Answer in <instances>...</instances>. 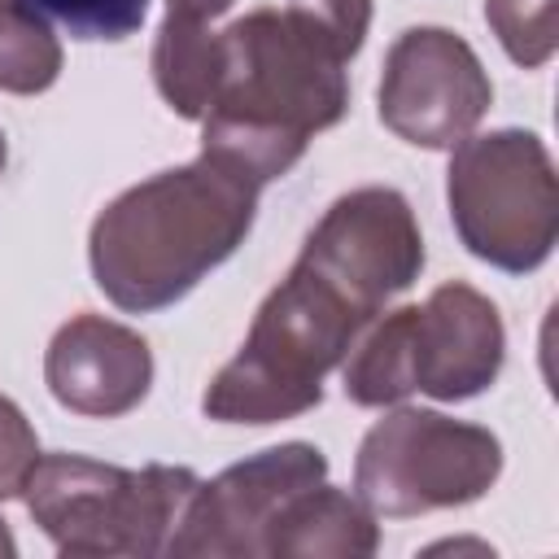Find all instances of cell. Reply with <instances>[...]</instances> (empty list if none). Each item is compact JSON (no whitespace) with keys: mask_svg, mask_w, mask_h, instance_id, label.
Wrapping results in <instances>:
<instances>
[{"mask_svg":"<svg viewBox=\"0 0 559 559\" xmlns=\"http://www.w3.org/2000/svg\"><path fill=\"white\" fill-rule=\"evenodd\" d=\"M424 271V236L402 192L354 188L328 205L301 258L262 301L240 354L201 406L218 424L293 419L323 397V376Z\"/></svg>","mask_w":559,"mask_h":559,"instance_id":"obj_1","label":"cell"},{"mask_svg":"<svg viewBox=\"0 0 559 559\" xmlns=\"http://www.w3.org/2000/svg\"><path fill=\"white\" fill-rule=\"evenodd\" d=\"M371 0H288L218 31V74L201 114L205 144L258 188L349 109L345 66L362 48Z\"/></svg>","mask_w":559,"mask_h":559,"instance_id":"obj_2","label":"cell"},{"mask_svg":"<svg viewBox=\"0 0 559 559\" xmlns=\"http://www.w3.org/2000/svg\"><path fill=\"white\" fill-rule=\"evenodd\" d=\"M258 214V183L201 153L114 197L92 223V275L131 314L166 310L240 249Z\"/></svg>","mask_w":559,"mask_h":559,"instance_id":"obj_3","label":"cell"},{"mask_svg":"<svg viewBox=\"0 0 559 559\" xmlns=\"http://www.w3.org/2000/svg\"><path fill=\"white\" fill-rule=\"evenodd\" d=\"M502 349L493 301L450 280L424 306H402L367 332L345 362V397L358 406H393L411 393L463 402L498 380Z\"/></svg>","mask_w":559,"mask_h":559,"instance_id":"obj_4","label":"cell"},{"mask_svg":"<svg viewBox=\"0 0 559 559\" xmlns=\"http://www.w3.org/2000/svg\"><path fill=\"white\" fill-rule=\"evenodd\" d=\"M192 489L197 472L188 467H114L83 454H39L22 493L61 555L144 559L166 550Z\"/></svg>","mask_w":559,"mask_h":559,"instance_id":"obj_5","label":"cell"},{"mask_svg":"<svg viewBox=\"0 0 559 559\" xmlns=\"http://www.w3.org/2000/svg\"><path fill=\"white\" fill-rule=\"evenodd\" d=\"M450 218L463 245L498 271H533L559 236V179L533 131H489L454 144Z\"/></svg>","mask_w":559,"mask_h":559,"instance_id":"obj_6","label":"cell"},{"mask_svg":"<svg viewBox=\"0 0 559 559\" xmlns=\"http://www.w3.org/2000/svg\"><path fill=\"white\" fill-rule=\"evenodd\" d=\"M502 472V445L489 428L441 411L402 406L371 424L358 445L354 489L371 515L406 520L437 507H463L489 493Z\"/></svg>","mask_w":559,"mask_h":559,"instance_id":"obj_7","label":"cell"},{"mask_svg":"<svg viewBox=\"0 0 559 559\" xmlns=\"http://www.w3.org/2000/svg\"><path fill=\"white\" fill-rule=\"evenodd\" d=\"M493 100L480 57L441 26H411L393 39L380 74V122L419 148L463 144Z\"/></svg>","mask_w":559,"mask_h":559,"instance_id":"obj_8","label":"cell"},{"mask_svg":"<svg viewBox=\"0 0 559 559\" xmlns=\"http://www.w3.org/2000/svg\"><path fill=\"white\" fill-rule=\"evenodd\" d=\"M328 476V459L306 445H271L214 480H197L192 498L179 511V524L166 542L170 555H210V559H249L266 555V533L284 502Z\"/></svg>","mask_w":559,"mask_h":559,"instance_id":"obj_9","label":"cell"},{"mask_svg":"<svg viewBox=\"0 0 559 559\" xmlns=\"http://www.w3.org/2000/svg\"><path fill=\"white\" fill-rule=\"evenodd\" d=\"M44 380L61 406L92 419H114L144 402L153 384V354L140 332L100 314H79L57 328L44 358Z\"/></svg>","mask_w":559,"mask_h":559,"instance_id":"obj_10","label":"cell"},{"mask_svg":"<svg viewBox=\"0 0 559 559\" xmlns=\"http://www.w3.org/2000/svg\"><path fill=\"white\" fill-rule=\"evenodd\" d=\"M376 546H380V528L367 502L323 480L293 493L266 533L271 559H293V555L358 559V555H376Z\"/></svg>","mask_w":559,"mask_h":559,"instance_id":"obj_11","label":"cell"},{"mask_svg":"<svg viewBox=\"0 0 559 559\" xmlns=\"http://www.w3.org/2000/svg\"><path fill=\"white\" fill-rule=\"evenodd\" d=\"M218 74V31L205 22L166 17L153 44V79L179 118H201Z\"/></svg>","mask_w":559,"mask_h":559,"instance_id":"obj_12","label":"cell"},{"mask_svg":"<svg viewBox=\"0 0 559 559\" xmlns=\"http://www.w3.org/2000/svg\"><path fill=\"white\" fill-rule=\"evenodd\" d=\"M61 74V44L26 0H0V87L35 96Z\"/></svg>","mask_w":559,"mask_h":559,"instance_id":"obj_13","label":"cell"},{"mask_svg":"<svg viewBox=\"0 0 559 559\" xmlns=\"http://www.w3.org/2000/svg\"><path fill=\"white\" fill-rule=\"evenodd\" d=\"M485 17L515 66L537 70L555 57V0H485Z\"/></svg>","mask_w":559,"mask_h":559,"instance_id":"obj_14","label":"cell"},{"mask_svg":"<svg viewBox=\"0 0 559 559\" xmlns=\"http://www.w3.org/2000/svg\"><path fill=\"white\" fill-rule=\"evenodd\" d=\"M44 22L66 26L74 39H127L140 31L148 0H26Z\"/></svg>","mask_w":559,"mask_h":559,"instance_id":"obj_15","label":"cell"},{"mask_svg":"<svg viewBox=\"0 0 559 559\" xmlns=\"http://www.w3.org/2000/svg\"><path fill=\"white\" fill-rule=\"evenodd\" d=\"M39 459V441L35 428L26 424V415L0 393V502L17 498L26 489V476Z\"/></svg>","mask_w":559,"mask_h":559,"instance_id":"obj_16","label":"cell"},{"mask_svg":"<svg viewBox=\"0 0 559 559\" xmlns=\"http://www.w3.org/2000/svg\"><path fill=\"white\" fill-rule=\"evenodd\" d=\"M227 9L231 0H166V17H183V22H210Z\"/></svg>","mask_w":559,"mask_h":559,"instance_id":"obj_17","label":"cell"},{"mask_svg":"<svg viewBox=\"0 0 559 559\" xmlns=\"http://www.w3.org/2000/svg\"><path fill=\"white\" fill-rule=\"evenodd\" d=\"M0 555H13V537H9V528H4V520H0Z\"/></svg>","mask_w":559,"mask_h":559,"instance_id":"obj_18","label":"cell"},{"mask_svg":"<svg viewBox=\"0 0 559 559\" xmlns=\"http://www.w3.org/2000/svg\"><path fill=\"white\" fill-rule=\"evenodd\" d=\"M0 175H4V131H0Z\"/></svg>","mask_w":559,"mask_h":559,"instance_id":"obj_19","label":"cell"}]
</instances>
